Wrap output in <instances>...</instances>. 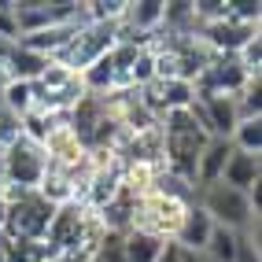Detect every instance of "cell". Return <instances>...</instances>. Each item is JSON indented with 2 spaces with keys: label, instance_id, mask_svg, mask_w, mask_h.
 I'll use <instances>...</instances> for the list:
<instances>
[{
  "label": "cell",
  "instance_id": "obj_21",
  "mask_svg": "<svg viewBox=\"0 0 262 262\" xmlns=\"http://www.w3.org/2000/svg\"><path fill=\"white\" fill-rule=\"evenodd\" d=\"M41 262H89V255H52V251H48Z\"/></svg>",
  "mask_w": 262,
  "mask_h": 262
},
{
  "label": "cell",
  "instance_id": "obj_2",
  "mask_svg": "<svg viewBox=\"0 0 262 262\" xmlns=\"http://www.w3.org/2000/svg\"><path fill=\"white\" fill-rule=\"evenodd\" d=\"M196 203L211 214L214 225H222V229H233V233H255L258 229V211H255L248 192H236L229 185L214 181V185L196 192Z\"/></svg>",
  "mask_w": 262,
  "mask_h": 262
},
{
  "label": "cell",
  "instance_id": "obj_23",
  "mask_svg": "<svg viewBox=\"0 0 262 262\" xmlns=\"http://www.w3.org/2000/svg\"><path fill=\"white\" fill-rule=\"evenodd\" d=\"M8 185V173H4V155H0V188Z\"/></svg>",
  "mask_w": 262,
  "mask_h": 262
},
{
  "label": "cell",
  "instance_id": "obj_9",
  "mask_svg": "<svg viewBox=\"0 0 262 262\" xmlns=\"http://www.w3.org/2000/svg\"><path fill=\"white\" fill-rule=\"evenodd\" d=\"M211 233H214L211 214H207L200 203H192L188 211H185V222H181L178 236H173V244H178L181 251H203L207 240H211Z\"/></svg>",
  "mask_w": 262,
  "mask_h": 262
},
{
  "label": "cell",
  "instance_id": "obj_10",
  "mask_svg": "<svg viewBox=\"0 0 262 262\" xmlns=\"http://www.w3.org/2000/svg\"><path fill=\"white\" fill-rule=\"evenodd\" d=\"M0 107L11 111L15 118L30 115V111H33V85H30V81H15V78H8L4 85H0Z\"/></svg>",
  "mask_w": 262,
  "mask_h": 262
},
{
  "label": "cell",
  "instance_id": "obj_11",
  "mask_svg": "<svg viewBox=\"0 0 262 262\" xmlns=\"http://www.w3.org/2000/svg\"><path fill=\"white\" fill-rule=\"evenodd\" d=\"M166 240H155L148 233H126L122 236V255H126V262H155L163 255Z\"/></svg>",
  "mask_w": 262,
  "mask_h": 262
},
{
  "label": "cell",
  "instance_id": "obj_4",
  "mask_svg": "<svg viewBox=\"0 0 262 262\" xmlns=\"http://www.w3.org/2000/svg\"><path fill=\"white\" fill-rule=\"evenodd\" d=\"M115 41H118V23H85V26H78L71 45L56 56V63H63L67 71L81 74L89 63H96L100 56H107V52L115 48Z\"/></svg>",
  "mask_w": 262,
  "mask_h": 262
},
{
  "label": "cell",
  "instance_id": "obj_7",
  "mask_svg": "<svg viewBox=\"0 0 262 262\" xmlns=\"http://www.w3.org/2000/svg\"><path fill=\"white\" fill-rule=\"evenodd\" d=\"M222 185H229L236 192H248V196H255L258 192V181H262V155H248V151H236L229 155V163H225L222 170Z\"/></svg>",
  "mask_w": 262,
  "mask_h": 262
},
{
  "label": "cell",
  "instance_id": "obj_22",
  "mask_svg": "<svg viewBox=\"0 0 262 262\" xmlns=\"http://www.w3.org/2000/svg\"><path fill=\"white\" fill-rule=\"evenodd\" d=\"M181 262H207L203 251H181Z\"/></svg>",
  "mask_w": 262,
  "mask_h": 262
},
{
  "label": "cell",
  "instance_id": "obj_16",
  "mask_svg": "<svg viewBox=\"0 0 262 262\" xmlns=\"http://www.w3.org/2000/svg\"><path fill=\"white\" fill-rule=\"evenodd\" d=\"M233 262H262V251H258V229H255V233H236Z\"/></svg>",
  "mask_w": 262,
  "mask_h": 262
},
{
  "label": "cell",
  "instance_id": "obj_12",
  "mask_svg": "<svg viewBox=\"0 0 262 262\" xmlns=\"http://www.w3.org/2000/svg\"><path fill=\"white\" fill-rule=\"evenodd\" d=\"M229 144L236 151L262 155V118H240L236 129H233V137H229Z\"/></svg>",
  "mask_w": 262,
  "mask_h": 262
},
{
  "label": "cell",
  "instance_id": "obj_18",
  "mask_svg": "<svg viewBox=\"0 0 262 262\" xmlns=\"http://www.w3.org/2000/svg\"><path fill=\"white\" fill-rule=\"evenodd\" d=\"M0 41H4V45H15V41H19V26H15V8H11V0H0Z\"/></svg>",
  "mask_w": 262,
  "mask_h": 262
},
{
  "label": "cell",
  "instance_id": "obj_24",
  "mask_svg": "<svg viewBox=\"0 0 262 262\" xmlns=\"http://www.w3.org/2000/svg\"><path fill=\"white\" fill-rule=\"evenodd\" d=\"M0 48H4V41H0Z\"/></svg>",
  "mask_w": 262,
  "mask_h": 262
},
{
  "label": "cell",
  "instance_id": "obj_3",
  "mask_svg": "<svg viewBox=\"0 0 262 262\" xmlns=\"http://www.w3.org/2000/svg\"><path fill=\"white\" fill-rule=\"evenodd\" d=\"M185 211H188V203L163 196V192H148L133 207V229L129 233H148L155 240L173 244V236H178L181 222H185Z\"/></svg>",
  "mask_w": 262,
  "mask_h": 262
},
{
  "label": "cell",
  "instance_id": "obj_14",
  "mask_svg": "<svg viewBox=\"0 0 262 262\" xmlns=\"http://www.w3.org/2000/svg\"><path fill=\"white\" fill-rule=\"evenodd\" d=\"M240 118H262V78H248V85L233 96Z\"/></svg>",
  "mask_w": 262,
  "mask_h": 262
},
{
  "label": "cell",
  "instance_id": "obj_17",
  "mask_svg": "<svg viewBox=\"0 0 262 262\" xmlns=\"http://www.w3.org/2000/svg\"><path fill=\"white\" fill-rule=\"evenodd\" d=\"M89 262H126V255H122V236L107 233V236H103V244L93 251Z\"/></svg>",
  "mask_w": 262,
  "mask_h": 262
},
{
  "label": "cell",
  "instance_id": "obj_15",
  "mask_svg": "<svg viewBox=\"0 0 262 262\" xmlns=\"http://www.w3.org/2000/svg\"><path fill=\"white\" fill-rule=\"evenodd\" d=\"M225 15H229V19H236V23H251V26H258V19H262V4H258V0H225Z\"/></svg>",
  "mask_w": 262,
  "mask_h": 262
},
{
  "label": "cell",
  "instance_id": "obj_20",
  "mask_svg": "<svg viewBox=\"0 0 262 262\" xmlns=\"http://www.w3.org/2000/svg\"><path fill=\"white\" fill-rule=\"evenodd\" d=\"M155 262H181V248H178V244H166L163 255L155 258Z\"/></svg>",
  "mask_w": 262,
  "mask_h": 262
},
{
  "label": "cell",
  "instance_id": "obj_13",
  "mask_svg": "<svg viewBox=\"0 0 262 262\" xmlns=\"http://www.w3.org/2000/svg\"><path fill=\"white\" fill-rule=\"evenodd\" d=\"M233 251H236V233L214 225V233H211V240H207V248H203V258L207 262H233Z\"/></svg>",
  "mask_w": 262,
  "mask_h": 262
},
{
  "label": "cell",
  "instance_id": "obj_1",
  "mask_svg": "<svg viewBox=\"0 0 262 262\" xmlns=\"http://www.w3.org/2000/svg\"><path fill=\"white\" fill-rule=\"evenodd\" d=\"M159 133H163V166L173 173V178H181L188 185H196V159L203 144L211 141L200 126L196 118L188 111H170L159 118Z\"/></svg>",
  "mask_w": 262,
  "mask_h": 262
},
{
  "label": "cell",
  "instance_id": "obj_6",
  "mask_svg": "<svg viewBox=\"0 0 262 262\" xmlns=\"http://www.w3.org/2000/svg\"><path fill=\"white\" fill-rule=\"evenodd\" d=\"M41 148H45V159H48L52 170H74L85 159V148H81V141L74 137V129L67 126V118L56 122V126L45 133Z\"/></svg>",
  "mask_w": 262,
  "mask_h": 262
},
{
  "label": "cell",
  "instance_id": "obj_8",
  "mask_svg": "<svg viewBox=\"0 0 262 262\" xmlns=\"http://www.w3.org/2000/svg\"><path fill=\"white\" fill-rule=\"evenodd\" d=\"M229 155H233V144L225 141V137H211V141L203 144L200 159H196V192L207 188V185H214V181L222 178V170H225V163H229Z\"/></svg>",
  "mask_w": 262,
  "mask_h": 262
},
{
  "label": "cell",
  "instance_id": "obj_19",
  "mask_svg": "<svg viewBox=\"0 0 262 262\" xmlns=\"http://www.w3.org/2000/svg\"><path fill=\"white\" fill-rule=\"evenodd\" d=\"M23 129H19V118H15L11 111H4V107H0V151H4L11 141H15V137H19Z\"/></svg>",
  "mask_w": 262,
  "mask_h": 262
},
{
  "label": "cell",
  "instance_id": "obj_5",
  "mask_svg": "<svg viewBox=\"0 0 262 262\" xmlns=\"http://www.w3.org/2000/svg\"><path fill=\"white\" fill-rule=\"evenodd\" d=\"M0 155H4L8 185H19V188H37L41 185L45 170H48V159H45V148L37 141H30L26 133H19Z\"/></svg>",
  "mask_w": 262,
  "mask_h": 262
}]
</instances>
